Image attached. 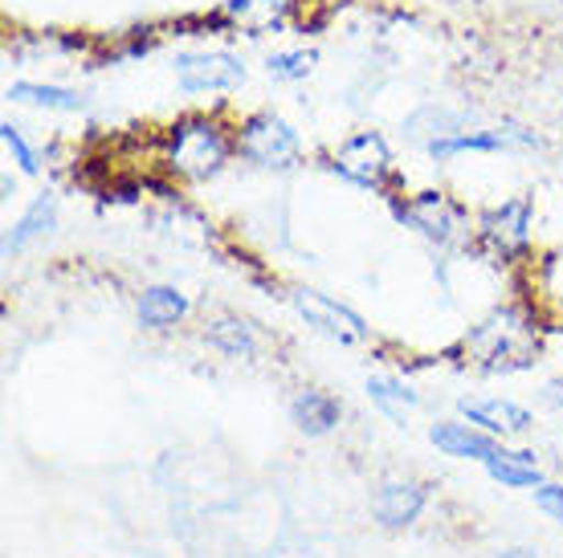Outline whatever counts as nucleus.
Instances as JSON below:
<instances>
[{"label":"nucleus","mask_w":563,"mask_h":558,"mask_svg":"<svg viewBox=\"0 0 563 558\" xmlns=\"http://www.w3.org/2000/svg\"><path fill=\"white\" fill-rule=\"evenodd\" d=\"M4 98L13 107H29V111H45V114H86L90 111V98L74 86L62 82H37V78H16V82L4 86Z\"/></svg>","instance_id":"obj_12"},{"label":"nucleus","mask_w":563,"mask_h":558,"mask_svg":"<svg viewBox=\"0 0 563 558\" xmlns=\"http://www.w3.org/2000/svg\"><path fill=\"white\" fill-rule=\"evenodd\" d=\"M494 558H539L536 550H519V546H515V550H503V555H494Z\"/></svg>","instance_id":"obj_26"},{"label":"nucleus","mask_w":563,"mask_h":558,"mask_svg":"<svg viewBox=\"0 0 563 558\" xmlns=\"http://www.w3.org/2000/svg\"><path fill=\"white\" fill-rule=\"evenodd\" d=\"M188 293L176 290V286H147V290L135 298V314H140V326L143 331H172V326H180L188 319Z\"/></svg>","instance_id":"obj_16"},{"label":"nucleus","mask_w":563,"mask_h":558,"mask_svg":"<svg viewBox=\"0 0 563 558\" xmlns=\"http://www.w3.org/2000/svg\"><path fill=\"white\" fill-rule=\"evenodd\" d=\"M0 147H4L9 164H13L21 176H42V152L33 147V140L25 135V126H16L13 119H4V123H0Z\"/></svg>","instance_id":"obj_23"},{"label":"nucleus","mask_w":563,"mask_h":558,"mask_svg":"<svg viewBox=\"0 0 563 558\" xmlns=\"http://www.w3.org/2000/svg\"><path fill=\"white\" fill-rule=\"evenodd\" d=\"M339 416H343V404H339L331 391L302 388L295 400H290V420L298 424V433H307V436L335 433Z\"/></svg>","instance_id":"obj_19"},{"label":"nucleus","mask_w":563,"mask_h":558,"mask_svg":"<svg viewBox=\"0 0 563 558\" xmlns=\"http://www.w3.org/2000/svg\"><path fill=\"white\" fill-rule=\"evenodd\" d=\"M57 212H62V204H57L54 192L33 196V204H29V209L16 216L13 228L4 233V257H21V253L33 249L37 241L49 237L57 228Z\"/></svg>","instance_id":"obj_15"},{"label":"nucleus","mask_w":563,"mask_h":558,"mask_svg":"<svg viewBox=\"0 0 563 558\" xmlns=\"http://www.w3.org/2000/svg\"><path fill=\"white\" fill-rule=\"evenodd\" d=\"M470 123H474V119L465 111H457V107H450V102H421L417 111H409L400 119V135H405V143L429 152L433 143L450 140V135L465 131Z\"/></svg>","instance_id":"obj_10"},{"label":"nucleus","mask_w":563,"mask_h":558,"mask_svg":"<svg viewBox=\"0 0 563 558\" xmlns=\"http://www.w3.org/2000/svg\"><path fill=\"white\" fill-rule=\"evenodd\" d=\"M327 171L339 176L343 183H352L360 192L372 196H396L400 171H396V152L393 143L384 140L380 131H352L347 140H339L327 155Z\"/></svg>","instance_id":"obj_4"},{"label":"nucleus","mask_w":563,"mask_h":558,"mask_svg":"<svg viewBox=\"0 0 563 558\" xmlns=\"http://www.w3.org/2000/svg\"><path fill=\"white\" fill-rule=\"evenodd\" d=\"M238 159V123L221 111H188L155 140V164L180 183H209Z\"/></svg>","instance_id":"obj_1"},{"label":"nucleus","mask_w":563,"mask_h":558,"mask_svg":"<svg viewBox=\"0 0 563 558\" xmlns=\"http://www.w3.org/2000/svg\"><path fill=\"white\" fill-rule=\"evenodd\" d=\"M238 159L257 171H295L307 164V140L282 111H250L238 119Z\"/></svg>","instance_id":"obj_5"},{"label":"nucleus","mask_w":563,"mask_h":558,"mask_svg":"<svg viewBox=\"0 0 563 558\" xmlns=\"http://www.w3.org/2000/svg\"><path fill=\"white\" fill-rule=\"evenodd\" d=\"M462 420L470 424H478L482 433L498 436V440H507V436H522L536 420L531 412L519 404V400H507V395H490V400H462Z\"/></svg>","instance_id":"obj_14"},{"label":"nucleus","mask_w":563,"mask_h":558,"mask_svg":"<svg viewBox=\"0 0 563 558\" xmlns=\"http://www.w3.org/2000/svg\"><path fill=\"white\" fill-rule=\"evenodd\" d=\"M290 306L298 310V319L314 326L319 335L339 338V343H364L367 338V322L355 314L352 306H343L339 298L323 290H310V286H295L290 290Z\"/></svg>","instance_id":"obj_9"},{"label":"nucleus","mask_w":563,"mask_h":558,"mask_svg":"<svg viewBox=\"0 0 563 558\" xmlns=\"http://www.w3.org/2000/svg\"><path fill=\"white\" fill-rule=\"evenodd\" d=\"M388 209L405 228L424 237L437 249H457L474 237V221L457 196L441 192V188H424V192H396L388 196Z\"/></svg>","instance_id":"obj_2"},{"label":"nucleus","mask_w":563,"mask_h":558,"mask_svg":"<svg viewBox=\"0 0 563 558\" xmlns=\"http://www.w3.org/2000/svg\"><path fill=\"white\" fill-rule=\"evenodd\" d=\"M319 66V54L310 45H282V49H269L266 54V74L269 82L278 86H298L307 82L310 74Z\"/></svg>","instance_id":"obj_21"},{"label":"nucleus","mask_w":563,"mask_h":558,"mask_svg":"<svg viewBox=\"0 0 563 558\" xmlns=\"http://www.w3.org/2000/svg\"><path fill=\"white\" fill-rule=\"evenodd\" d=\"M543 140H539L531 126L522 123H470L465 131L450 135L429 147V159L433 164H453L462 155H510V152H539Z\"/></svg>","instance_id":"obj_8"},{"label":"nucleus","mask_w":563,"mask_h":558,"mask_svg":"<svg viewBox=\"0 0 563 558\" xmlns=\"http://www.w3.org/2000/svg\"><path fill=\"white\" fill-rule=\"evenodd\" d=\"M172 78H176L180 94L212 98L241 90L245 78H250V66L229 45H192V49H176L172 54Z\"/></svg>","instance_id":"obj_6"},{"label":"nucleus","mask_w":563,"mask_h":558,"mask_svg":"<svg viewBox=\"0 0 563 558\" xmlns=\"http://www.w3.org/2000/svg\"><path fill=\"white\" fill-rule=\"evenodd\" d=\"M424 502H429V489L421 481H388V486H380L372 510H376V517H380L388 531H400V526L417 522Z\"/></svg>","instance_id":"obj_17"},{"label":"nucleus","mask_w":563,"mask_h":558,"mask_svg":"<svg viewBox=\"0 0 563 558\" xmlns=\"http://www.w3.org/2000/svg\"><path fill=\"white\" fill-rule=\"evenodd\" d=\"M465 350L482 371H519L531 364V350H536V326L522 314L519 306H498L465 335Z\"/></svg>","instance_id":"obj_3"},{"label":"nucleus","mask_w":563,"mask_h":558,"mask_svg":"<svg viewBox=\"0 0 563 558\" xmlns=\"http://www.w3.org/2000/svg\"><path fill=\"white\" fill-rule=\"evenodd\" d=\"M367 400L380 408L388 420H396V424H405V416L421 404V400H417V391L405 388V383H400V379H393V376H372V379H367Z\"/></svg>","instance_id":"obj_22"},{"label":"nucleus","mask_w":563,"mask_h":558,"mask_svg":"<svg viewBox=\"0 0 563 558\" xmlns=\"http://www.w3.org/2000/svg\"><path fill=\"white\" fill-rule=\"evenodd\" d=\"M548 400L555 408H563V379H555V383H548Z\"/></svg>","instance_id":"obj_25"},{"label":"nucleus","mask_w":563,"mask_h":558,"mask_svg":"<svg viewBox=\"0 0 563 558\" xmlns=\"http://www.w3.org/2000/svg\"><path fill=\"white\" fill-rule=\"evenodd\" d=\"M295 9L298 0H221V21L250 37H266V33H282L290 25Z\"/></svg>","instance_id":"obj_11"},{"label":"nucleus","mask_w":563,"mask_h":558,"mask_svg":"<svg viewBox=\"0 0 563 558\" xmlns=\"http://www.w3.org/2000/svg\"><path fill=\"white\" fill-rule=\"evenodd\" d=\"M536 505L543 510V514L555 517V522H563V486H551V481H543V486L536 489Z\"/></svg>","instance_id":"obj_24"},{"label":"nucleus","mask_w":563,"mask_h":558,"mask_svg":"<svg viewBox=\"0 0 563 558\" xmlns=\"http://www.w3.org/2000/svg\"><path fill=\"white\" fill-rule=\"evenodd\" d=\"M429 440H433L437 453H445L453 461H490L498 445H503L498 436L482 433L478 424H470V420H437L429 428Z\"/></svg>","instance_id":"obj_13"},{"label":"nucleus","mask_w":563,"mask_h":558,"mask_svg":"<svg viewBox=\"0 0 563 558\" xmlns=\"http://www.w3.org/2000/svg\"><path fill=\"white\" fill-rule=\"evenodd\" d=\"M205 343L212 350H221L225 359H257L262 350V338H257V326L250 319H238V314H221L205 326Z\"/></svg>","instance_id":"obj_18"},{"label":"nucleus","mask_w":563,"mask_h":558,"mask_svg":"<svg viewBox=\"0 0 563 558\" xmlns=\"http://www.w3.org/2000/svg\"><path fill=\"white\" fill-rule=\"evenodd\" d=\"M331 4H355V0H331Z\"/></svg>","instance_id":"obj_27"},{"label":"nucleus","mask_w":563,"mask_h":558,"mask_svg":"<svg viewBox=\"0 0 563 558\" xmlns=\"http://www.w3.org/2000/svg\"><path fill=\"white\" fill-rule=\"evenodd\" d=\"M486 465V473L498 481V486L507 489H539L543 486V473H539V457L531 453V448H507L498 445V453H494Z\"/></svg>","instance_id":"obj_20"},{"label":"nucleus","mask_w":563,"mask_h":558,"mask_svg":"<svg viewBox=\"0 0 563 558\" xmlns=\"http://www.w3.org/2000/svg\"><path fill=\"white\" fill-rule=\"evenodd\" d=\"M531 228H536V200L531 196H507V200L478 212L474 237L490 257L515 261L531 249Z\"/></svg>","instance_id":"obj_7"}]
</instances>
